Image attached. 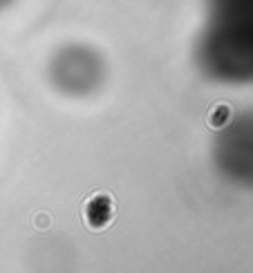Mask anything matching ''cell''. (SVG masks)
I'll list each match as a JSON object with an SVG mask.
<instances>
[{
  "mask_svg": "<svg viewBox=\"0 0 253 273\" xmlns=\"http://www.w3.org/2000/svg\"><path fill=\"white\" fill-rule=\"evenodd\" d=\"M103 74L106 65L101 56L85 45H68L59 49L49 63V78L54 88L70 97L94 92L103 83Z\"/></svg>",
  "mask_w": 253,
  "mask_h": 273,
  "instance_id": "1",
  "label": "cell"
},
{
  "mask_svg": "<svg viewBox=\"0 0 253 273\" xmlns=\"http://www.w3.org/2000/svg\"><path fill=\"white\" fill-rule=\"evenodd\" d=\"M11 2H14V0H0V11L5 9V7H9Z\"/></svg>",
  "mask_w": 253,
  "mask_h": 273,
  "instance_id": "2",
  "label": "cell"
}]
</instances>
